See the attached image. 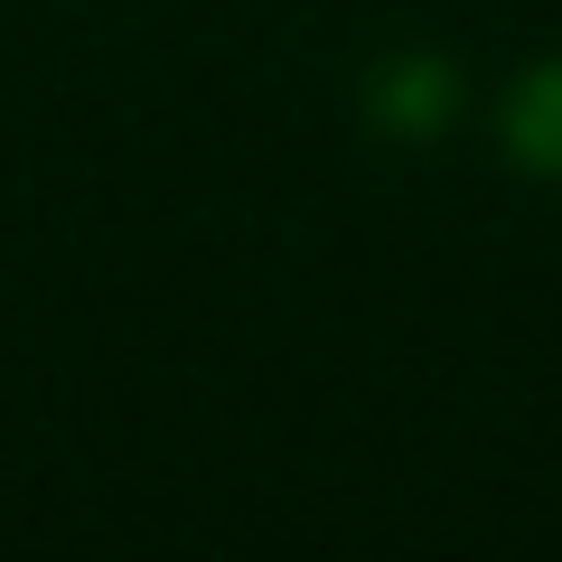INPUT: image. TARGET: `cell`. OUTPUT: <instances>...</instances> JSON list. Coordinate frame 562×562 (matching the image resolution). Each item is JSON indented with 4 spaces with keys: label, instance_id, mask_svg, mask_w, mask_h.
Listing matches in <instances>:
<instances>
[{
    "label": "cell",
    "instance_id": "obj_2",
    "mask_svg": "<svg viewBox=\"0 0 562 562\" xmlns=\"http://www.w3.org/2000/svg\"><path fill=\"white\" fill-rule=\"evenodd\" d=\"M506 150H516V169H535V179H562V57H543L535 76L506 94Z\"/></svg>",
    "mask_w": 562,
    "mask_h": 562
},
{
    "label": "cell",
    "instance_id": "obj_1",
    "mask_svg": "<svg viewBox=\"0 0 562 562\" xmlns=\"http://www.w3.org/2000/svg\"><path fill=\"white\" fill-rule=\"evenodd\" d=\"M375 132H403V140H422V132H441L450 122V103H460V85H450V66L441 57H394L375 76Z\"/></svg>",
    "mask_w": 562,
    "mask_h": 562
}]
</instances>
